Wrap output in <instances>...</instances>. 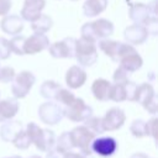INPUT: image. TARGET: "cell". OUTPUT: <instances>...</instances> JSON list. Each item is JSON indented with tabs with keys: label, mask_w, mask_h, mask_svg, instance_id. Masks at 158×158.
Segmentation results:
<instances>
[{
	"label": "cell",
	"mask_w": 158,
	"mask_h": 158,
	"mask_svg": "<svg viewBox=\"0 0 158 158\" xmlns=\"http://www.w3.org/2000/svg\"><path fill=\"white\" fill-rule=\"evenodd\" d=\"M114 23L107 19H98L91 22H86L81 26L80 33L83 38L93 42H98L101 38H107L114 33Z\"/></svg>",
	"instance_id": "cell-1"
},
{
	"label": "cell",
	"mask_w": 158,
	"mask_h": 158,
	"mask_svg": "<svg viewBox=\"0 0 158 158\" xmlns=\"http://www.w3.org/2000/svg\"><path fill=\"white\" fill-rule=\"evenodd\" d=\"M26 132L31 139V143H33L37 147V149H40L42 152H48L49 149L54 148L56 135L52 130L41 128L37 123L30 122V123H27Z\"/></svg>",
	"instance_id": "cell-2"
},
{
	"label": "cell",
	"mask_w": 158,
	"mask_h": 158,
	"mask_svg": "<svg viewBox=\"0 0 158 158\" xmlns=\"http://www.w3.org/2000/svg\"><path fill=\"white\" fill-rule=\"evenodd\" d=\"M117 62L120 63V67L127 70L128 73H133L138 70L142 64L143 59L139 56V53L136 51V48L130 43H120L118 53H117Z\"/></svg>",
	"instance_id": "cell-3"
},
{
	"label": "cell",
	"mask_w": 158,
	"mask_h": 158,
	"mask_svg": "<svg viewBox=\"0 0 158 158\" xmlns=\"http://www.w3.org/2000/svg\"><path fill=\"white\" fill-rule=\"evenodd\" d=\"M74 58H77L80 67H91L98 60L96 42L89 41L83 37H80L79 40H75Z\"/></svg>",
	"instance_id": "cell-4"
},
{
	"label": "cell",
	"mask_w": 158,
	"mask_h": 158,
	"mask_svg": "<svg viewBox=\"0 0 158 158\" xmlns=\"http://www.w3.org/2000/svg\"><path fill=\"white\" fill-rule=\"evenodd\" d=\"M63 114L65 117H68L73 122H81L85 121L88 117L93 115L91 106L86 105L85 101L81 98H74L69 104L62 107Z\"/></svg>",
	"instance_id": "cell-5"
},
{
	"label": "cell",
	"mask_w": 158,
	"mask_h": 158,
	"mask_svg": "<svg viewBox=\"0 0 158 158\" xmlns=\"http://www.w3.org/2000/svg\"><path fill=\"white\" fill-rule=\"evenodd\" d=\"M36 81V77L33 73L28 70H22L19 74H15L11 80V91L16 99H23L30 93L31 88Z\"/></svg>",
	"instance_id": "cell-6"
},
{
	"label": "cell",
	"mask_w": 158,
	"mask_h": 158,
	"mask_svg": "<svg viewBox=\"0 0 158 158\" xmlns=\"http://www.w3.org/2000/svg\"><path fill=\"white\" fill-rule=\"evenodd\" d=\"M69 133H70V137H72L73 146L79 148L81 154L93 156L90 146H91L93 139L95 138V135L91 131H89L85 126H77Z\"/></svg>",
	"instance_id": "cell-7"
},
{
	"label": "cell",
	"mask_w": 158,
	"mask_h": 158,
	"mask_svg": "<svg viewBox=\"0 0 158 158\" xmlns=\"http://www.w3.org/2000/svg\"><path fill=\"white\" fill-rule=\"evenodd\" d=\"M135 101L139 102L147 112L152 115L157 114V95L154 88L149 83H142L138 85Z\"/></svg>",
	"instance_id": "cell-8"
},
{
	"label": "cell",
	"mask_w": 158,
	"mask_h": 158,
	"mask_svg": "<svg viewBox=\"0 0 158 158\" xmlns=\"http://www.w3.org/2000/svg\"><path fill=\"white\" fill-rule=\"evenodd\" d=\"M63 116H64L63 109L57 102L46 101V102L41 104L38 107V117L46 125H49V126L57 125L60 122Z\"/></svg>",
	"instance_id": "cell-9"
},
{
	"label": "cell",
	"mask_w": 158,
	"mask_h": 158,
	"mask_svg": "<svg viewBox=\"0 0 158 158\" xmlns=\"http://www.w3.org/2000/svg\"><path fill=\"white\" fill-rule=\"evenodd\" d=\"M75 40L74 37H65L62 41H57L48 46V52L53 58H74L75 52Z\"/></svg>",
	"instance_id": "cell-10"
},
{
	"label": "cell",
	"mask_w": 158,
	"mask_h": 158,
	"mask_svg": "<svg viewBox=\"0 0 158 158\" xmlns=\"http://www.w3.org/2000/svg\"><path fill=\"white\" fill-rule=\"evenodd\" d=\"M91 152L96 153L98 156L102 157V158H109L111 157L116 149H117V141L114 137H99V138H94L91 142Z\"/></svg>",
	"instance_id": "cell-11"
},
{
	"label": "cell",
	"mask_w": 158,
	"mask_h": 158,
	"mask_svg": "<svg viewBox=\"0 0 158 158\" xmlns=\"http://www.w3.org/2000/svg\"><path fill=\"white\" fill-rule=\"evenodd\" d=\"M49 46V40L44 33H37L35 32L30 37H26L23 43V52L25 54H37L44 49H47Z\"/></svg>",
	"instance_id": "cell-12"
},
{
	"label": "cell",
	"mask_w": 158,
	"mask_h": 158,
	"mask_svg": "<svg viewBox=\"0 0 158 158\" xmlns=\"http://www.w3.org/2000/svg\"><path fill=\"white\" fill-rule=\"evenodd\" d=\"M126 121V114L120 107H111L102 117V125L105 131H116L123 126Z\"/></svg>",
	"instance_id": "cell-13"
},
{
	"label": "cell",
	"mask_w": 158,
	"mask_h": 158,
	"mask_svg": "<svg viewBox=\"0 0 158 158\" xmlns=\"http://www.w3.org/2000/svg\"><path fill=\"white\" fill-rule=\"evenodd\" d=\"M123 37L127 43L132 46H139L143 44L148 38V32L143 25L133 23L131 26H127L123 31Z\"/></svg>",
	"instance_id": "cell-14"
},
{
	"label": "cell",
	"mask_w": 158,
	"mask_h": 158,
	"mask_svg": "<svg viewBox=\"0 0 158 158\" xmlns=\"http://www.w3.org/2000/svg\"><path fill=\"white\" fill-rule=\"evenodd\" d=\"M46 7V0H25L20 16L23 21H35Z\"/></svg>",
	"instance_id": "cell-15"
},
{
	"label": "cell",
	"mask_w": 158,
	"mask_h": 158,
	"mask_svg": "<svg viewBox=\"0 0 158 158\" xmlns=\"http://www.w3.org/2000/svg\"><path fill=\"white\" fill-rule=\"evenodd\" d=\"M0 28L6 35H11V36L20 35L23 30V20L21 16L16 14H12V15L6 14L5 16H2L0 21Z\"/></svg>",
	"instance_id": "cell-16"
},
{
	"label": "cell",
	"mask_w": 158,
	"mask_h": 158,
	"mask_svg": "<svg viewBox=\"0 0 158 158\" xmlns=\"http://www.w3.org/2000/svg\"><path fill=\"white\" fill-rule=\"evenodd\" d=\"M151 16H153V15L151 14V10H149V7H148L147 4H143V2H132L130 5L128 17L131 19V21L133 23L144 25Z\"/></svg>",
	"instance_id": "cell-17"
},
{
	"label": "cell",
	"mask_w": 158,
	"mask_h": 158,
	"mask_svg": "<svg viewBox=\"0 0 158 158\" xmlns=\"http://www.w3.org/2000/svg\"><path fill=\"white\" fill-rule=\"evenodd\" d=\"M86 81V72L80 65H72L65 73V84L69 89H79Z\"/></svg>",
	"instance_id": "cell-18"
},
{
	"label": "cell",
	"mask_w": 158,
	"mask_h": 158,
	"mask_svg": "<svg viewBox=\"0 0 158 158\" xmlns=\"http://www.w3.org/2000/svg\"><path fill=\"white\" fill-rule=\"evenodd\" d=\"M19 109L20 105L16 98H7L5 100H0V122L14 118L19 112Z\"/></svg>",
	"instance_id": "cell-19"
},
{
	"label": "cell",
	"mask_w": 158,
	"mask_h": 158,
	"mask_svg": "<svg viewBox=\"0 0 158 158\" xmlns=\"http://www.w3.org/2000/svg\"><path fill=\"white\" fill-rule=\"evenodd\" d=\"M111 83L104 78L95 79L91 84V93L99 101H107L109 100V91H110Z\"/></svg>",
	"instance_id": "cell-20"
},
{
	"label": "cell",
	"mask_w": 158,
	"mask_h": 158,
	"mask_svg": "<svg viewBox=\"0 0 158 158\" xmlns=\"http://www.w3.org/2000/svg\"><path fill=\"white\" fill-rule=\"evenodd\" d=\"M22 130L21 122L16 120H7L2 126L0 127V138L5 142H10L14 139V137Z\"/></svg>",
	"instance_id": "cell-21"
},
{
	"label": "cell",
	"mask_w": 158,
	"mask_h": 158,
	"mask_svg": "<svg viewBox=\"0 0 158 158\" xmlns=\"http://www.w3.org/2000/svg\"><path fill=\"white\" fill-rule=\"evenodd\" d=\"M107 4L109 0H85L83 4V12L86 17H95L106 10Z\"/></svg>",
	"instance_id": "cell-22"
},
{
	"label": "cell",
	"mask_w": 158,
	"mask_h": 158,
	"mask_svg": "<svg viewBox=\"0 0 158 158\" xmlns=\"http://www.w3.org/2000/svg\"><path fill=\"white\" fill-rule=\"evenodd\" d=\"M118 41H114V40H109L107 38H101L99 40V48L107 56L110 57L114 62H117V53H118V47H120Z\"/></svg>",
	"instance_id": "cell-23"
},
{
	"label": "cell",
	"mask_w": 158,
	"mask_h": 158,
	"mask_svg": "<svg viewBox=\"0 0 158 158\" xmlns=\"http://www.w3.org/2000/svg\"><path fill=\"white\" fill-rule=\"evenodd\" d=\"M53 26V20L49 15L41 14L35 21L31 22V28L33 32L37 33H46L48 32Z\"/></svg>",
	"instance_id": "cell-24"
},
{
	"label": "cell",
	"mask_w": 158,
	"mask_h": 158,
	"mask_svg": "<svg viewBox=\"0 0 158 158\" xmlns=\"http://www.w3.org/2000/svg\"><path fill=\"white\" fill-rule=\"evenodd\" d=\"M62 86L53 81V80H46L42 83L41 88H40V94L44 98V99H48V100H56V96Z\"/></svg>",
	"instance_id": "cell-25"
},
{
	"label": "cell",
	"mask_w": 158,
	"mask_h": 158,
	"mask_svg": "<svg viewBox=\"0 0 158 158\" xmlns=\"http://www.w3.org/2000/svg\"><path fill=\"white\" fill-rule=\"evenodd\" d=\"M54 148L57 151H59L60 153H67L69 151H72L74 148L73 142H72V137L69 132H63L58 138H56V144Z\"/></svg>",
	"instance_id": "cell-26"
},
{
	"label": "cell",
	"mask_w": 158,
	"mask_h": 158,
	"mask_svg": "<svg viewBox=\"0 0 158 158\" xmlns=\"http://www.w3.org/2000/svg\"><path fill=\"white\" fill-rule=\"evenodd\" d=\"M109 100H112L115 102H122L126 100V88L125 84H111L110 91H109Z\"/></svg>",
	"instance_id": "cell-27"
},
{
	"label": "cell",
	"mask_w": 158,
	"mask_h": 158,
	"mask_svg": "<svg viewBox=\"0 0 158 158\" xmlns=\"http://www.w3.org/2000/svg\"><path fill=\"white\" fill-rule=\"evenodd\" d=\"M84 122V126L89 130V131H91L95 136L96 135H101V133H104L105 132V130H104V125H102V117H96V116H90V117H88L85 121H83Z\"/></svg>",
	"instance_id": "cell-28"
},
{
	"label": "cell",
	"mask_w": 158,
	"mask_h": 158,
	"mask_svg": "<svg viewBox=\"0 0 158 158\" xmlns=\"http://www.w3.org/2000/svg\"><path fill=\"white\" fill-rule=\"evenodd\" d=\"M26 37L22 35H15L12 36V38L9 41V46H10V51L11 53H15L17 56H23V43H25Z\"/></svg>",
	"instance_id": "cell-29"
},
{
	"label": "cell",
	"mask_w": 158,
	"mask_h": 158,
	"mask_svg": "<svg viewBox=\"0 0 158 158\" xmlns=\"http://www.w3.org/2000/svg\"><path fill=\"white\" fill-rule=\"evenodd\" d=\"M130 132L132 133V136L137 137V138H142L144 136H147V128H146V122L142 118H136L132 121V123L130 125Z\"/></svg>",
	"instance_id": "cell-30"
},
{
	"label": "cell",
	"mask_w": 158,
	"mask_h": 158,
	"mask_svg": "<svg viewBox=\"0 0 158 158\" xmlns=\"http://www.w3.org/2000/svg\"><path fill=\"white\" fill-rule=\"evenodd\" d=\"M11 142H12V143L15 144V147L19 148V149H27V148L30 147V144H31V139H30L27 132L23 131V130H21V131L14 137V139H12Z\"/></svg>",
	"instance_id": "cell-31"
},
{
	"label": "cell",
	"mask_w": 158,
	"mask_h": 158,
	"mask_svg": "<svg viewBox=\"0 0 158 158\" xmlns=\"http://www.w3.org/2000/svg\"><path fill=\"white\" fill-rule=\"evenodd\" d=\"M74 98H75V95H74L72 91H69L68 89L60 88L59 91H58V94H57V96H56V101L63 107V106H65L67 104H69Z\"/></svg>",
	"instance_id": "cell-32"
},
{
	"label": "cell",
	"mask_w": 158,
	"mask_h": 158,
	"mask_svg": "<svg viewBox=\"0 0 158 158\" xmlns=\"http://www.w3.org/2000/svg\"><path fill=\"white\" fill-rule=\"evenodd\" d=\"M112 79H114V83H116V84H126L130 80V73L127 70H125L123 68L118 67L114 72Z\"/></svg>",
	"instance_id": "cell-33"
},
{
	"label": "cell",
	"mask_w": 158,
	"mask_h": 158,
	"mask_svg": "<svg viewBox=\"0 0 158 158\" xmlns=\"http://www.w3.org/2000/svg\"><path fill=\"white\" fill-rule=\"evenodd\" d=\"M15 69L12 67L5 65L0 67V81L1 83H10L15 77Z\"/></svg>",
	"instance_id": "cell-34"
},
{
	"label": "cell",
	"mask_w": 158,
	"mask_h": 158,
	"mask_svg": "<svg viewBox=\"0 0 158 158\" xmlns=\"http://www.w3.org/2000/svg\"><path fill=\"white\" fill-rule=\"evenodd\" d=\"M143 26L146 27L148 35L157 36V33H158V20H157V16H151Z\"/></svg>",
	"instance_id": "cell-35"
},
{
	"label": "cell",
	"mask_w": 158,
	"mask_h": 158,
	"mask_svg": "<svg viewBox=\"0 0 158 158\" xmlns=\"http://www.w3.org/2000/svg\"><path fill=\"white\" fill-rule=\"evenodd\" d=\"M11 54L10 46H9V40L5 37H0V60L7 59Z\"/></svg>",
	"instance_id": "cell-36"
},
{
	"label": "cell",
	"mask_w": 158,
	"mask_h": 158,
	"mask_svg": "<svg viewBox=\"0 0 158 158\" xmlns=\"http://www.w3.org/2000/svg\"><path fill=\"white\" fill-rule=\"evenodd\" d=\"M125 88H126V100H130V101H135V98H136V93H137V88L138 85L131 80H128L126 84H125Z\"/></svg>",
	"instance_id": "cell-37"
},
{
	"label": "cell",
	"mask_w": 158,
	"mask_h": 158,
	"mask_svg": "<svg viewBox=\"0 0 158 158\" xmlns=\"http://www.w3.org/2000/svg\"><path fill=\"white\" fill-rule=\"evenodd\" d=\"M156 125H157V118L156 117H152L148 122H146L147 136H151L152 138H156Z\"/></svg>",
	"instance_id": "cell-38"
},
{
	"label": "cell",
	"mask_w": 158,
	"mask_h": 158,
	"mask_svg": "<svg viewBox=\"0 0 158 158\" xmlns=\"http://www.w3.org/2000/svg\"><path fill=\"white\" fill-rule=\"evenodd\" d=\"M12 6L11 0H0V16H5L10 12V9Z\"/></svg>",
	"instance_id": "cell-39"
},
{
	"label": "cell",
	"mask_w": 158,
	"mask_h": 158,
	"mask_svg": "<svg viewBox=\"0 0 158 158\" xmlns=\"http://www.w3.org/2000/svg\"><path fill=\"white\" fill-rule=\"evenodd\" d=\"M63 158H94V156H84L80 152L79 153H74V152L69 151V152L63 154Z\"/></svg>",
	"instance_id": "cell-40"
},
{
	"label": "cell",
	"mask_w": 158,
	"mask_h": 158,
	"mask_svg": "<svg viewBox=\"0 0 158 158\" xmlns=\"http://www.w3.org/2000/svg\"><path fill=\"white\" fill-rule=\"evenodd\" d=\"M46 158H63V153H60L59 151H57L56 148H52L47 152Z\"/></svg>",
	"instance_id": "cell-41"
},
{
	"label": "cell",
	"mask_w": 158,
	"mask_h": 158,
	"mask_svg": "<svg viewBox=\"0 0 158 158\" xmlns=\"http://www.w3.org/2000/svg\"><path fill=\"white\" fill-rule=\"evenodd\" d=\"M130 158H149L146 153H142V152H138V153H133Z\"/></svg>",
	"instance_id": "cell-42"
},
{
	"label": "cell",
	"mask_w": 158,
	"mask_h": 158,
	"mask_svg": "<svg viewBox=\"0 0 158 158\" xmlns=\"http://www.w3.org/2000/svg\"><path fill=\"white\" fill-rule=\"evenodd\" d=\"M148 75L151 77V79H149V80H154V73H153V72H151Z\"/></svg>",
	"instance_id": "cell-43"
},
{
	"label": "cell",
	"mask_w": 158,
	"mask_h": 158,
	"mask_svg": "<svg viewBox=\"0 0 158 158\" xmlns=\"http://www.w3.org/2000/svg\"><path fill=\"white\" fill-rule=\"evenodd\" d=\"M30 158H42V157H40V156H36V154H33V156H31Z\"/></svg>",
	"instance_id": "cell-44"
},
{
	"label": "cell",
	"mask_w": 158,
	"mask_h": 158,
	"mask_svg": "<svg viewBox=\"0 0 158 158\" xmlns=\"http://www.w3.org/2000/svg\"><path fill=\"white\" fill-rule=\"evenodd\" d=\"M6 158H22V157H20V156H12V157H6Z\"/></svg>",
	"instance_id": "cell-45"
},
{
	"label": "cell",
	"mask_w": 158,
	"mask_h": 158,
	"mask_svg": "<svg viewBox=\"0 0 158 158\" xmlns=\"http://www.w3.org/2000/svg\"><path fill=\"white\" fill-rule=\"evenodd\" d=\"M72 1H77V0H72Z\"/></svg>",
	"instance_id": "cell-46"
}]
</instances>
